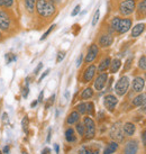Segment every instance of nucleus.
<instances>
[{
	"instance_id": "1",
	"label": "nucleus",
	"mask_w": 146,
	"mask_h": 154,
	"mask_svg": "<svg viewBox=\"0 0 146 154\" xmlns=\"http://www.w3.org/2000/svg\"><path fill=\"white\" fill-rule=\"evenodd\" d=\"M35 7L38 15L42 17H51L55 13V5L52 0H37Z\"/></svg>"
},
{
	"instance_id": "2",
	"label": "nucleus",
	"mask_w": 146,
	"mask_h": 154,
	"mask_svg": "<svg viewBox=\"0 0 146 154\" xmlns=\"http://www.w3.org/2000/svg\"><path fill=\"white\" fill-rule=\"evenodd\" d=\"M135 8H136L135 0H124L119 5V13L124 16H129L134 13Z\"/></svg>"
},
{
	"instance_id": "3",
	"label": "nucleus",
	"mask_w": 146,
	"mask_h": 154,
	"mask_svg": "<svg viewBox=\"0 0 146 154\" xmlns=\"http://www.w3.org/2000/svg\"><path fill=\"white\" fill-rule=\"evenodd\" d=\"M84 125V135L87 138H92L96 134V124L90 117H84L83 119Z\"/></svg>"
},
{
	"instance_id": "4",
	"label": "nucleus",
	"mask_w": 146,
	"mask_h": 154,
	"mask_svg": "<svg viewBox=\"0 0 146 154\" xmlns=\"http://www.w3.org/2000/svg\"><path fill=\"white\" fill-rule=\"evenodd\" d=\"M129 88V79L127 77H121L115 86V91L118 96H124Z\"/></svg>"
},
{
	"instance_id": "5",
	"label": "nucleus",
	"mask_w": 146,
	"mask_h": 154,
	"mask_svg": "<svg viewBox=\"0 0 146 154\" xmlns=\"http://www.w3.org/2000/svg\"><path fill=\"white\" fill-rule=\"evenodd\" d=\"M117 103H118V99L114 94H107L103 98V105H105V107L107 108L109 111H114V109L117 106Z\"/></svg>"
},
{
	"instance_id": "6",
	"label": "nucleus",
	"mask_w": 146,
	"mask_h": 154,
	"mask_svg": "<svg viewBox=\"0 0 146 154\" xmlns=\"http://www.w3.org/2000/svg\"><path fill=\"white\" fill-rule=\"evenodd\" d=\"M132 24H133L132 19H129V18H123V19H121L120 18L116 32H118L119 34H125V33H127V32L130 29Z\"/></svg>"
},
{
	"instance_id": "7",
	"label": "nucleus",
	"mask_w": 146,
	"mask_h": 154,
	"mask_svg": "<svg viewBox=\"0 0 146 154\" xmlns=\"http://www.w3.org/2000/svg\"><path fill=\"white\" fill-rule=\"evenodd\" d=\"M124 131L121 128V126L119 123H116V124L112 126L111 128V132H110V135H111L112 138H115L116 141L118 142H121L124 140Z\"/></svg>"
},
{
	"instance_id": "8",
	"label": "nucleus",
	"mask_w": 146,
	"mask_h": 154,
	"mask_svg": "<svg viewBox=\"0 0 146 154\" xmlns=\"http://www.w3.org/2000/svg\"><path fill=\"white\" fill-rule=\"evenodd\" d=\"M107 80H108L107 73H100L95 80V89L98 90V91H101L105 88V86H106Z\"/></svg>"
},
{
	"instance_id": "9",
	"label": "nucleus",
	"mask_w": 146,
	"mask_h": 154,
	"mask_svg": "<svg viewBox=\"0 0 146 154\" xmlns=\"http://www.w3.org/2000/svg\"><path fill=\"white\" fill-rule=\"evenodd\" d=\"M99 53V47L97 44H92L90 45V47L88 48V53L86 55V62L87 63H91L92 61H95V59L97 57Z\"/></svg>"
},
{
	"instance_id": "10",
	"label": "nucleus",
	"mask_w": 146,
	"mask_h": 154,
	"mask_svg": "<svg viewBox=\"0 0 146 154\" xmlns=\"http://www.w3.org/2000/svg\"><path fill=\"white\" fill-rule=\"evenodd\" d=\"M9 27H10V18L8 14L4 10H0V29L8 30Z\"/></svg>"
},
{
	"instance_id": "11",
	"label": "nucleus",
	"mask_w": 146,
	"mask_h": 154,
	"mask_svg": "<svg viewBox=\"0 0 146 154\" xmlns=\"http://www.w3.org/2000/svg\"><path fill=\"white\" fill-rule=\"evenodd\" d=\"M97 72V68L96 65H89L88 68L86 69V71L83 73V82H89L91 81L93 78H95V74Z\"/></svg>"
},
{
	"instance_id": "12",
	"label": "nucleus",
	"mask_w": 146,
	"mask_h": 154,
	"mask_svg": "<svg viewBox=\"0 0 146 154\" xmlns=\"http://www.w3.org/2000/svg\"><path fill=\"white\" fill-rule=\"evenodd\" d=\"M138 152V143L136 141H129L124 149L125 154H136Z\"/></svg>"
},
{
	"instance_id": "13",
	"label": "nucleus",
	"mask_w": 146,
	"mask_h": 154,
	"mask_svg": "<svg viewBox=\"0 0 146 154\" xmlns=\"http://www.w3.org/2000/svg\"><path fill=\"white\" fill-rule=\"evenodd\" d=\"M144 87H145V81H144V79H143L142 77H136L133 80L134 91H136V92H141V91H143Z\"/></svg>"
},
{
	"instance_id": "14",
	"label": "nucleus",
	"mask_w": 146,
	"mask_h": 154,
	"mask_svg": "<svg viewBox=\"0 0 146 154\" xmlns=\"http://www.w3.org/2000/svg\"><path fill=\"white\" fill-rule=\"evenodd\" d=\"M112 43H114V37L109 34L102 35V36L99 38V45L101 47H109Z\"/></svg>"
},
{
	"instance_id": "15",
	"label": "nucleus",
	"mask_w": 146,
	"mask_h": 154,
	"mask_svg": "<svg viewBox=\"0 0 146 154\" xmlns=\"http://www.w3.org/2000/svg\"><path fill=\"white\" fill-rule=\"evenodd\" d=\"M123 131H124V134H126L127 136H133L135 131H136V127L133 123H126L123 126Z\"/></svg>"
},
{
	"instance_id": "16",
	"label": "nucleus",
	"mask_w": 146,
	"mask_h": 154,
	"mask_svg": "<svg viewBox=\"0 0 146 154\" xmlns=\"http://www.w3.org/2000/svg\"><path fill=\"white\" fill-rule=\"evenodd\" d=\"M144 29H145V24L142 23V24L135 25L133 27V29H132V36H133V37H138V36L144 32Z\"/></svg>"
},
{
	"instance_id": "17",
	"label": "nucleus",
	"mask_w": 146,
	"mask_h": 154,
	"mask_svg": "<svg viewBox=\"0 0 146 154\" xmlns=\"http://www.w3.org/2000/svg\"><path fill=\"white\" fill-rule=\"evenodd\" d=\"M110 62H111L110 57H105V59L100 62V64H99V66H98L99 72H105V71L110 66Z\"/></svg>"
},
{
	"instance_id": "18",
	"label": "nucleus",
	"mask_w": 146,
	"mask_h": 154,
	"mask_svg": "<svg viewBox=\"0 0 146 154\" xmlns=\"http://www.w3.org/2000/svg\"><path fill=\"white\" fill-rule=\"evenodd\" d=\"M78 154H100L98 149H93V147H89V146H82L79 150Z\"/></svg>"
},
{
	"instance_id": "19",
	"label": "nucleus",
	"mask_w": 146,
	"mask_h": 154,
	"mask_svg": "<svg viewBox=\"0 0 146 154\" xmlns=\"http://www.w3.org/2000/svg\"><path fill=\"white\" fill-rule=\"evenodd\" d=\"M79 119H80V114L78 111H72L69 115V117H68L66 122H68V124L72 125V124H77L78 122H79Z\"/></svg>"
},
{
	"instance_id": "20",
	"label": "nucleus",
	"mask_w": 146,
	"mask_h": 154,
	"mask_svg": "<svg viewBox=\"0 0 146 154\" xmlns=\"http://www.w3.org/2000/svg\"><path fill=\"white\" fill-rule=\"evenodd\" d=\"M146 103V94H138L137 97H135V98L133 99V105L134 106H136V107L142 106L143 103Z\"/></svg>"
},
{
	"instance_id": "21",
	"label": "nucleus",
	"mask_w": 146,
	"mask_h": 154,
	"mask_svg": "<svg viewBox=\"0 0 146 154\" xmlns=\"http://www.w3.org/2000/svg\"><path fill=\"white\" fill-rule=\"evenodd\" d=\"M117 149H118L117 142H111V143H109V144L106 146V149L103 150V154H112L114 152H116Z\"/></svg>"
},
{
	"instance_id": "22",
	"label": "nucleus",
	"mask_w": 146,
	"mask_h": 154,
	"mask_svg": "<svg viewBox=\"0 0 146 154\" xmlns=\"http://www.w3.org/2000/svg\"><path fill=\"white\" fill-rule=\"evenodd\" d=\"M121 66V61L119 60V59H115V60H112L111 62H110V71H111V73H116L119 69H120Z\"/></svg>"
},
{
	"instance_id": "23",
	"label": "nucleus",
	"mask_w": 146,
	"mask_h": 154,
	"mask_svg": "<svg viewBox=\"0 0 146 154\" xmlns=\"http://www.w3.org/2000/svg\"><path fill=\"white\" fill-rule=\"evenodd\" d=\"M65 138H66V141L70 142V143H73V142L77 141V136H75L74 129H72V128L66 129V132H65Z\"/></svg>"
},
{
	"instance_id": "24",
	"label": "nucleus",
	"mask_w": 146,
	"mask_h": 154,
	"mask_svg": "<svg viewBox=\"0 0 146 154\" xmlns=\"http://www.w3.org/2000/svg\"><path fill=\"white\" fill-rule=\"evenodd\" d=\"M137 14L138 16H146V0H142L139 1V4L137 6Z\"/></svg>"
},
{
	"instance_id": "25",
	"label": "nucleus",
	"mask_w": 146,
	"mask_h": 154,
	"mask_svg": "<svg viewBox=\"0 0 146 154\" xmlns=\"http://www.w3.org/2000/svg\"><path fill=\"white\" fill-rule=\"evenodd\" d=\"M36 1L37 0H25V7L28 13H33L36 6Z\"/></svg>"
},
{
	"instance_id": "26",
	"label": "nucleus",
	"mask_w": 146,
	"mask_h": 154,
	"mask_svg": "<svg viewBox=\"0 0 146 154\" xmlns=\"http://www.w3.org/2000/svg\"><path fill=\"white\" fill-rule=\"evenodd\" d=\"M92 96H93V90L91 89V88H87V89H84L83 91H82L81 99H83V100H86V99H90Z\"/></svg>"
},
{
	"instance_id": "27",
	"label": "nucleus",
	"mask_w": 146,
	"mask_h": 154,
	"mask_svg": "<svg viewBox=\"0 0 146 154\" xmlns=\"http://www.w3.org/2000/svg\"><path fill=\"white\" fill-rule=\"evenodd\" d=\"M28 124H29V119H28L27 116H25L22 120V127H23V131L25 133L28 132Z\"/></svg>"
},
{
	"instance_id": "28",
	"label": "nucleus",
	"mask_w": 146,
	"mask_h": 154,
	"mask_svg": "<svg viewBox=\"0 0 146 154\" xmlns=\"http://www.w3.org/2000/svg\"><path fill=\"white\" fill-rule=\"evenodd\" d=\"M78 112L79 114H87V103H81L77 106Z\"/></svg>"
},
{
	"instance_id": "29",
	"label": "nucleus",
	"mask_w": 146,
	"mask_h": 154,
	"mask_svg": "<svg viewBox=\"0 0 146 154\" xmlns=\"http://www.w3.org/2000/svg\"><path fill=\"white\" fill-rule=\"evenodd\" d=\"M99 17H100V10H99V9H97V10H96V13H95V15H93V18H92V23H91L93 27L98 24Z\"/></svg>"
},
{
	"instance_id": "30",
	"label": "nucleus",
	"mask_w": 146,
	"mask_h": 154,
	"mask_svg": "<svg viewBox=\"0 0 146 154\" xmlns=\"http://www.w3.org/2000/svg\"><path fill=\"white\" fill-rule=\"evenodd\" d=\"M138 66L139 69H142V70H146V56L143 55L139 61H138Z\"/></svg>"
},
{
	"instance_id": "31",
	"label": "nucleus",
	"mask_w": 146,
	"mask_h": 154,
	"mask_svg": "<svg viewBox=\"0 0 146 154\" xmlns=\"http://www.w3.org/2000/svg\"><path fill=\"white\" fill-rule=\"evenodd\" d=\"M95 112V106L92 103H87V114L89 115H93Z\"/></svg>"
},
{
	"instance_id": "32",
	"label": "nucleus",
	"mask_w": 146,
	"mask_h": 154,
	"mask_svg": "<svg viewBox=\"0 0 146 154\" xmlns=\"http://www.w3.org/2000/svg\"><path fill=\"white\" fill-rule=\"evenodd\" d=\"M119 20H120V18L119 17H114L111 20V28L114 30H117V27H118V24H119Z\"/></svg>"
},
{
	"instance_id": "33",
	"label": "nucleus",
	"mask_w": 146,
	"mask_h": 154,
	"mask_svg": "<svg viewBox=\"0 0 146 154\" xmlns=\"http://www.w3.org/2000/svg\"><path fill=\"white\" fill-rule=\"evenodd\" d=\"M77 132L79 133V135H81V136H83L84 135V125L81 124V123H78L77 124Z\"/></svg>"
},
{
	"instance_id": "34",
	"label": "nucleus",
	"mask_w": 146,
	"mask_h": 154,
	"mask_svg": "<svg viewBox=\"0 0 146 154\" xmlns=\"http://www.w3.org/2000/svg\"><path fill=\"white\" fill-rule=\"evenodd\" d=\"M54 27H55V25H52L51 27H50V28H48V29L46 30V32H45V33H44V34H43V36H42V37H41V41H44V39L46 38V37H47L48 35L51 34V32H52V30L54 29Z\"/></svg>"
},
{
	"instance_id": "35",
	"label": "nucleus",
	"mask_w": 146,
	"mask_h": 154,
	"mask_svg": "<svg viewBox=\"0 0 146 154\" xmlns=\"http://www.w3.org/2000/svg\"><path fill=\"white\" fill-rule=\"evenodd\" d=\"M5 57H6V62H7V63H10V62H11V61H14L15 60V59H16V57H15V55H14V54H11V53H8V54H6V55H5Z\"/></svg>"
},
{
	"instance_id": "36",
	"label": "nucleus",
	"mask_w": 146,
	"mask_h": 154,
	"mask_svg": "<svg viewBox=\"0 0 146 154\" xmlns=\"http://www.w3.org/2000/svg\"><path fill=\"white\" fill-rule=\"evenodd\" d=\"M1 2L5 7H11L14 5V0H1Z\"/></svg>"
},
{
	"instance_id": "37",
	"label": "nucleus",
	"mask_w": 146,
	"mask_h": 154,
	"mask_svg": "<svg viewBox=\"0 0 146 154\" xmlns=\"http://www.w3.org/2000/svg\"><path fill=\"white\" fill-rule=\"evenodd\" d=\"M65 57V52H59V54H57V57H56V62L59 63L61 61L63 60Z\"/></svg>"
},
{
	"instance_id": "38",
	"label": "nucleus",
	"mask_w": 146,
	"mask_h": 154,
	"mask_svg": "<svg viewBox=\"0 0 146 154\" xmlns=\"http://www.w3.org/2000/svg\"><path fill=\"white\" fill-rule=\"evenodd\" d=\"M80 9H81V6H80V5H78V6H75V8L73 9V11L71 13V15H72L73 17H74V16H77L78 14L80 13Z\"/></svg>"
},
{
	"instance_id": "39",
	"label": "nucleus",
	"mask_w": 146,
	"mask_h": 154,
	"mask_svg": "<svg viewBox=\"0 0 146 154\" xmlns=\"http://www.w3.org/2000/svg\"><path fill=\"white\" fill-rule=\"evenodd\" d=\"M28 92H29V88H28V85H26V87L24 88V90H23V97H24V98H27Z\"/></svg>"
},
{
	"instance_id": "40",
	"label": "nucleus",
	"mask_w": 146,
	"mask_h": 154,
	"mask_svg": "<svg viewBox=\"0 0 146 154\" xmlns=\"http://www.w3.org/2000/svg\"><path fill=\"white\" fill-rule=\"evenodd\" d=\"M132 61H133L132 57H129L128 60H127V62H126V66H125V71H126V70H128V69L130 68V65H132Z\"/></svg>"
},
{
	"instance_id": "41",
	"label": "nucleus",
	"mask_w": 146,
	"mask_h": 154,
	"mask_svg": "<svg viewBox=\"0 0 146 154\" xmlns=\"http://www.w3.org/2000/svg\"><path fill=\"white\" fill-rule=\"evenodd\" d=\"M43 68V63H39L38 65H37V68L34 70V74H38L39 71H41V69Z\"/></svg>"
},
{
	"instance_id": "42",
	"label": "nucleus",
	"mask_w": 146,
	"mask_h": 154,
	"mask_svg": "<svg viewBox=\"0 0 146 154\" xmlns=\"http://www.w3.org/2000/svg\"><path fill=\"white\" fill-rule=\"evenodd\" d=\"M142 141H143V144H144V146L146 147V129L142 133Z\"/></svg>"
},
{
	"instance_id": "43",
	"label": "nucleus",
	"mask_w": 146,
	"mask_h": 154,
	"mask_svg": "<svg viewBox=\"0 0 146 154\" xmlns=\"http://www.w3.org/2000/svg\"><path fill=\"white\" fill-rule=\"evenodd\" d=\"M82 60H83V55H82V54H80V55H79V57H78V60H77V66H80V65H81Z\"/></svg>"
},
{
	"instance_id": "44",
	"label": "nucleus",
	"mask_w": 146,
	"mask_h": 154,
	"mask_svg": "<svg viewBox=\"0 0 146 154\" xmlns=\"http://www.w3.org/2000/svg\"><path fill=\"white\" fill-rule=\"evenodd\" d=\"M54 99H55V96L53 94V96H52L51 98H50V100H48L47 105H46V108H48V107H50V106H51V105H52V103H54Z\"/></svg>"
},
{
	"instance_id": "45",
	"label": "nucleus",
	"mask_w": 146,
	"mask_h": 154,
	"mask_svg": "<svg viewBox=\"0 0 146 154\" xmlns=\"http://www.w3.org/2000/svg\"><path fill=\"white\" fill-rule=\"evenodd\" d=\"M48 72H50V70H46V71H45V72H44L43 74L41 75V78H39V80H38V81H39V82L42 81V80H43L44 78H45V77H46V75H47V74H48Z\"/></svg>"
},
{
	"instance_id": "46",
	"label": "nucleus",
	"mask_w": 146,
	"mask_h": 154,
	"mask_svg": "<svg viewBox=\"0 0 146 154\" xmlns=\"http://www.w3.org/2000/svg\"><path fill=\"white\" fill-rule=\"evenodd\" d=\"M141 111H142V112H146V103H143V105H142Z\"/></svg>"
},
{
	"instance_id": "47",
	"label": "nucleus",
	"mask_w": 146,
	"mask_h": 154,
	"mask_svg": "<svg viewBox=\"0 0 146 154\" xmlns=\"http://www.w3.org/2000/svg\"><path fill=\"white\" fill-rule=\"evenodd\" d=\"M9 151H10V149H9V146H5L4 153H5V154H8V153H9Z\"/></svg>"
},
{
	"instance_id": "48",
	"label": "nucleus",
	"mask_w": 146,
	"mask_h": 154,
	"mask_svg": "<svg viewBox=\"0 0 146 154\" xmlns=\"http://www.w3.org/2000/svg\"><path fill=\"white\" fill-rule=\"evenodd\" d=\"M50 152H51V150L46 147V149H44V150H43V153H42V154H50Z\"/></svg>"
},
{
	"instance_id": "49",
	"label": "nucleus",
	"mask_w": 146,
	"mask_h": 154,
	"mask_svg": "<svg viewBox=\"0 0 146 154\" xmlns=\"http://www.w3.org/2000/svg\"><path fill=\"white\" fill-rule=\"evenodd\" d=\"M51 128H50V131H48V135H47V140H46V141H47V143H50V141H51Z\"/></svg>"
},
{
	"instance_id": "50",
	"label": "nucleus",
	"mask_w": 146,
	"mask_h": 154,
	"mask_svg": "<svg viewBox=\"0 0 146 154\" xmlns=\"http://www.w3.org/2000/svg\"><path fill=\"white\" fill-rule=\"evenodd\" d=\"M43 94H44V92L42 91V92H41V94H39V97H38V101H39V103L43 100Z\"/></svg>"
},
{
	"instance_id": "51",
	"label": "nucleus",
	"mask_w": 146,
	"mask_h": 154,
	"mask_svg": "<svg viewBox=\"0 0 146 154\" xmlns=\"http://www.w3.org/2000/svg\"><path fill=\"white\" fill-rule=\"evenodd\" d=\"M2 119L4 120H8V115L5 112V114H2Z\"/></svg>"
},
{
	"instance_id": "52",
	"label": "nucleus",
	"mask_w": 146,
	"mask_h": 154,
	"mask_svg": "<svg viewBox=\"0 0 146 154\" xmlns=\"http://www.w3.org/2000/svg\"><path fill=\"white\" fill-rule=\"evenodd\" d=\"M54 147H55V152L59 154V151H60V147H59V145H57V144H55V146H54Z\"/></svg>"
},
{
	"instance_id": "53",
	"label": "nucleus",
	"mask_w": 146,
	"mask_h": 154,
	"mask_svg": "<svg viewBox=\"0 0 146 154\" xmlns=\"http://www.w3.org/2000/svg\"><path fill=\"white\" fill-rule=\"evenodd\" d=\"M37 103H38V101H33V103H32V105H30V106H32V107H35V106L37 105Z\"/></svg>"
},
{
	"instance_id": "54",
	"label": "nucleus",
	"mask_w": 146,
	"mask_h": 154,
	"mask_svg": "<svg viewBox=\"0 0 146 154\" xmlns=\"http://www.w3.org/2000/svg\"><path fill=\"white\" fill-rule=\"evenodd\" d=\"M23 154H28V153H27L26 151H23Z\"/></svg>"
},
{
	"instance_id": "55",
	"label": "nucleus",
	"mask_w": 146,
	"mask_h": 154,
	"mask_svg": "<svg viewBox=\"0 0 146 154\" xmlns=\"http://www.w3.org/2000/svg\"><path fill=\"white\" fill-rule=\"evenodd\" d=\"M0 6H2V2H1V0H0Z\"/></svg>"
},
{
	"instance_id": "56",
	"label": "nucleus",
	"mask_w": 146,
	"mask_h": 154,
	"mask_svg": "<svg viewBox=\"0 0 146 154\" xmlns=\"http://www.w3.org/2000/svg\"><path fill=\"white\" fill-rule=\"evenodd\" d=\"M0 37H1V32H0Z\"/></svg>"
},
{
	"instance_id": "57",
	"label": "nucleus",
	"mask_w": 146,
	"mask_h": 154,
	"mask_svg": "<svg viewBox=\"0 0 146 154\" xmlns=\"http://www.w3.org/2000/svg\"><path fill=\"white\" fill-rule=\"evenodd\" d=\"M145 78H146V73H145Z\"/></svg>"
},
{
	"instance_id": "58",
	"label": "nucleus",
	"mask_w": 146,
	"mask_h": 154,
	"mask_svg": "<svg viewBox=\"0 0 146 154\" xmlns=\"http://www.w3.org/2000/svg\"><path fill=\"white\" fill-rule=\"evenodd\" d=\"M0 154H1V152H0Z\"/></svg>"
}]
</instances>
